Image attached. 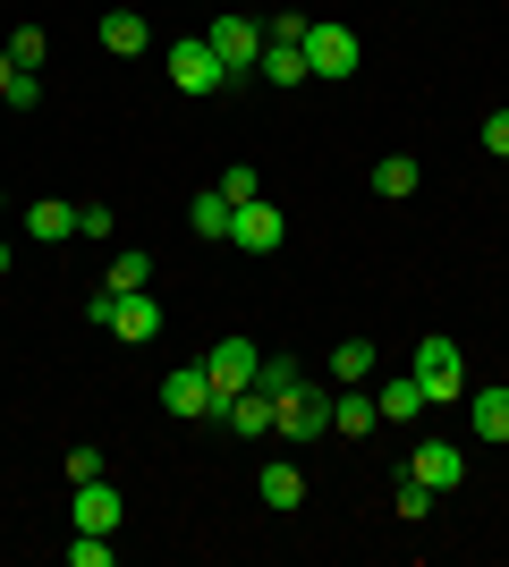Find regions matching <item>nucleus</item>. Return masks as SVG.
<instances>
[{
  "label": "nucleus",
  "mask_w": 509,
  "mask_h": 567,
  "mask_svg": "<svg viewBox=\"0 0 509 567\" xmlns=\"http://www.w3.org/2000/svg\"><path fill=\"white\" fill-rule=\"evenodd\" d=\"M162 406L179 415V424H195V415H221V390H213L204 364H179V373L162 381Z\"/></svg>",
  "instance_id": "obj_7"
},
{
  "label": "nucleus",
  "mask_w": 509,
  "mask_h": 567,
  "mask_svg": "<svg viewBox=\"0 0 509 567\" xmlns=\"http://www.w3.org/2000/svg\"><path fill=\"white\" fill-rule=\"evenodd\" d=\"M26 237H43V246H60V237H77V204H26Z\"/></svg>",
  "instance_id": "obj_20"
},
{
  "label": "nucleus",
  "mask_w": 509,
  "mask_h": 567,
  "mask_svg": "<svg viewBox=\"0 0 509 567\" xmlns=\"http://www.w3.org/2000/svg\"><path fill=\"white\" fill-rule=\"evenodd\" d=\"M255 499H264L272 517H289L297 499H306V474H297L289 457H272V466H255Z\"/></svg>",
  "instance_id": "obj_14"
},
{
  "label": "nucleus",
  "mask_w": 509,
  "mask_h": 567,
  "mask_svg": "<svg viewBox=\"0 0 509 567\" xmlns=\"http://www.w3.org/2000/svg\"><path fill=\"white\" fill-rule=\"evenodd\" d=\"M69 517H77V534H120V492L111 483H69Z\"/></svg>",
  "instance_id": "obj_10"
},
{
  "label": "nucleus",
  "mask_w": 509,
  "mask_h": 567,
  "mask_svg": "<svg viewBox=\"0 0 509 567\" xmlns=\"http://www.w3.org/2000/svg\"><path fill=\"white\" fill-rule=\"evenodd\" d=\"M69 567H111V534H77V543H69Z\"/></svg>",
  "instance_id": "obj_28"
},
{
  "label": "nucleus",
  "mask_w": 509,
  "mask_h": 567,
  "mask_svg": "<svg viewBox=\"0 0 509 567\" xmlns=\"http://www.w3.org/2000/svg\"><path fill=\"white\" fill-rule=\"evenodd\" d=\"M187 229L230 246V195H221V187H213V195H195V204H187Z\"/></svg>",
  "instance_id": "obj_22"
},
{
  "label": "nucleus",
  "mask_w": 509,
  "mask_h": 567,
  "mask_svg": "<svg viewBox=\"0 0 509 567\" xmlns=\"http://www.w3.org/2000/svg\"><path fill=\"white\" fill-rule=\"evenodd\" d=\"M221 424L238 432V441H264V432L281 424V399H264V390H238V399L221 406Z\"/></svg>",
  "instance_id": "obj_13"
},
{
  "label": "nucleus",
  "mask_w": 509,
  "mask_h": 567,
  "mask_svg": "<svg viewBox=\"0 0 509 567\" xmlns=\"http://www.w3.org/2000/svg\"><path fill=\"white\" fill-rule=\"evenodd\" d=\"M297 381H306V364H297V355H264V364H255V390H264V399H289Z\"/></svg>",
  "instance_id": "obj_23"
},
{
  "label": "nucleus",
  "mask_w": 509,
  "mask_h": 567,
  "mask_svg": "<svg viewBox=\"0 0 509 567\" xmlns=\"http://www.w3.org/2000/svg\"><path fill=\"white\" fill-rule=\"evenodd\" d=\"M416 187H425V169H416V153H383V162H374V195H383V204H408Z\"/></svg>",
  "instance_id": "obj_17"
},
{
  "label": "nucleus",
  "mask_w": 509,
  "mask_h": 567,
  "mask_svg": "<svg viewBox=\"0 0 509 567\" xmlns=\"http://www.w3.org/2000/svg\"><path fill=\"white\" fill-rule=\"evenodd\" d=\"M272 432H289V441H323V432H332V399H323L315 381H297L289 399H281V424Z\"/></svg>",
  "instance_id": "obj_9"
},
{
  "label": "nucleus",
  "mask_w": 509,
  "mask_h": 567,
  "mask_svg": "<svg viewBox=\"0 0 509 567\" xmlns=\"http://www.w3.org/2000/svg\"><path fill=\"white\" fill-rule=\"evenodd\" d=\"M297 51H306V76H323V85H339V76H357V69H365L357 25H339V18H315Z\"/></svg>",
  "instance_id": "obj_1"
},
{
  "label": "nucleus",
  "mask_w": 509,
  "mask_h": 567,
  "mask_svg": "<svg viewBox=\"0 0 509 567\" xmlns=\"http://www.w3.org/2000/svg\"><path fill=\"white\" fill-rule=\"evenodd\" d=\"M408 474L425 483V492H459L467 457H459V441H416V450H408Z\"/></svg>",
  "instance_id": "obj_11"
},
{
  "label": "nucleus",
  "mask_w": 509,
  "mask_h": 567,
  "mask_svg": "<svg viewBox=\"0 0 509 567\" xmlns=\"http://www.w3.org/2000/svg\"><path fill=\"white\" fill-rule=\"evenodd\" d=\"M374 424H383V406H374V390H357V381H339V390H332V432H339V441H365Z\"/></svg>",
  "instance_id": "obj_12"
},
{
  "label": "nucleus",
  "mask_w": 509,
  "mask_h": 567,
  "mask_svg": "<svg viewBox=\"0 0 509 567\" xmlns=\"http://www.w3.org/2000/svg\"><path fill=\"white\" fill-rule=\"evenodd\" d=\"M170 85H179L187 102H204V94L230 85V69H221V51L204 43V34H187V43H170Z\"/></svg>",
  "instance_id": "obj_4"
},
{
  "label": "nucleus",
  "mask_w": 509,
  "mask_h": 567,
  "mask_svg": "<svg viewBox=\"0 0 509 567\" xmlns=\"http://www.w3.org/2000/svg\"><path fill=\"white\" fill-rule=\"evenodd\" d=\"M102 474V450H69V483H94Z\"/></svg>",
  "instance_id": "obj_32"
},
{
  "label": "nucleus",
  "mask_w": 509,
  "mask_h": 567,
  "mask_svg": "<svg viewBox=\"0 0 509 567\" xmlns=\"http://www.w3.org/2000/svg\"><path fill=\"white\" fill-rule=\"evenodd\" d=\"M204 43L221 51V69H230V76H255V69H264V25L246 18V9H221V18L204 25Z\"/></svg>",
  "instance_id": "obj_3"
},
{
  "label": "nucleus",
  "mask_w": 509,
  "mask_h": 567,
  "mask_svg": "<svg viewBox=\"0 0 509 567\" xmlns=\"http://www.w3.org/2000/svg\"><path fill=\"white\" fill-rule=\"evenodd\" d=\"M255 76L289 94V85H306V51H297V43H264V69H255Z\"/></svg>",
  "instance_id": "obj_21"
},
{
  "label": "nucleus",
  "mask_w": 509,
  "mask_h": 567,
  "mask_svg": "<svg viewBox=\"0 0 509 567\" xmlns=\"http://www.w3.org/2000/svg\"><path fill=\"white\" fill-rule=\"evenodd\" d=\"M77 237H111V204H77Z\"/></svg>",
  "instance_id": "obj_30"
},
{
  "label": "nucleus",
  "mask_w": 509,
  "mask_h": 567,
  "mask_svg": "<svg viewBox=\"0 0 509 567\" xmlns=\"http://www.w3.org/2000/svg\"><path fill=\"white\" fill-rule=\"evenodd\" d=\"M485 153H501V162H509V102L485 118Z\"/></svg>",
  "instance_id": "obj_31"
},
{
  "label": "nucleus",
  "mask_w": 509,
  "mask_h": 567,
  "mask_svg": "<svg viewBox=\"0 0 509 567\" xmlns=\"http://www.w3.org/2000/svg\"><path fill=\"white\" fill-rule=\"evenodd\" d=\"M0 271H9V246H0Z\"/></svg>",
  "instance_id": "obj_34"
},
{
  "label": "nucleus",
  "mask_w": 509,
  "mask_h": 567,
  "mask_svg": "<svg viewBox=\"0 0 509 567\" xmlns=\"http://www.w3.org/2000/svg\"><path fill=\"white\" fill-rule=\"evenodd\" d=\"M255 364H264V355H255V339H213V348H204V373H213L221 406L238 399V390H255Z\"/></svg>",
  "instance_id": "obj_5"
},
{
  "label": "nucleus",
  "mask_w": 509,
  "mask_h": 567,
  "mask_svg": "<svg viewBox=\"0 0 509 567\" xmlns=\"http://www.w3.org/2000/svg\"><path fill=\"white\" fill-rule=\"evenodd\" d=\"M0 102H9V111H34V102H43V76H34V69H18V76H9V94H0Z\"/></svg>",
  "instance_id": "obj_29"
},
{
  "label": "nucleus",
  "mask_w": 509,
  "mask_h": 567,
  "mask_svg": "<svg viewBox=\"0 0 509 567\" xmlns=\"http://www.w3.org/2000/svg\"><path fill=\"white\" fill-rule=\"evenodd\" d=\"M434 499H441V492H425L416 474H399V492H390V508H399V525H425V517H434Z\"/></svg>",
  "instance_id": "obj_24"
},
{
  "label": "nucleus",
  "mask_w": 509,
  "mask_h": 567,
  "mask_svg": "<svg viewBox=\"0 0 509 567\" xmlns=\"http://www.w3.org/2000/svg\"><path fill=\"white\" fill-rule=\"evenodd\" d=\"M221 195H230V204H255V195H264V187H255V162H230V169H221Z\"/></svg>",
  "instance_id": "obj_27"
},
{
  "label": "nucleus",
  "mask_w": 509,
  "mask_h": 567,
  "mask_svg": "<svg viewBox=\"0 0 509 567\" xmlns=\"http://www.w3.org/2000/svg\"><path fill=\"white\" fill-rule=\"evenodd\" d=\"M0 213H9V195H0Z\"/></svg>",
  "instance_id": "obj_35"
},
{
  "label": "nucleus",
  "mask_w": 509,
  "mask_h": 567,
  "mask_svg": "<svg viewBox=\"0 0 509 567\" xmlns=\"http://www.w3.org/2000/svg\"><path fill=\"white\" fill-rule=\"evenodd\" d=\"M467 424H476V441H509V381L501 390H467Z\"/></svg>",
  "instance_id": "obj_19"
},
{
  "label": "nucleus",
  "mask_w": 509,
  "mask_h": 567,
  "mask_svg": "<svg viewBox=\"0 0 509 567\" xmlns=\"http://www.w3.org/2000/svg\"><path fill=\"white\" fill-rule=\"evenodd\" d=\"M374 406H383V424H416V415H425V381H416V373H390L383 390H374Z\"/></svg>",
  "instance_id": "obj_16"
},
{
  "label": "nucleus",
  "mask_w": 509,
  "mask_h": 567,
  "mask_svg": "<svg viewBox=\"0 0 509 567\" xmlns=\"http://www.w3.org/2000/svg\"><path fill=\"white\" fill-rule=\"evenodd\" d=\"M102 331L120 339V348H145V339H162V306H153V288H136V297H111V322Z\"/></svg>",
  "instance_id": "obj_8"
},
{
  "label": "nucleus",
  "mask_w": 509,
  "mask_h": 567,
  "mask_svg": "<svg viewBox=\"0 0 509 567\" xmlns=\"http://www.w3.org/2000/svg\"><path fill=\"white\" fill-rule=\"evenodd\" d=\"M281 237H289L281 204H264V195H255V204H230V246H238V255H272Z\"/></svg>",
  "instance_id": "obj_6"
},
{
  "label": "nucleus",
  "mask_w": 509,
  "mask_h": 567,
  "mask_svg": "<svg viewBox=\"0 0 509 567\" xmlns=\"http://www.w3.org/2000/svg\"><path fill=\"white\" fill-rule=\"evenodd\" d=\"M9 76H18V60H9V51H0V94H9Z\"/></svg>",
  "instance_id": "obj_33"
},
{
  "label": "nucleus",
  "mask_w": 509,
  "mask_h": 567,
  "mask_svg": "<svg viewBox=\"0 0 509 567\" xmlns=\"http://www.w3.org/2000/svg\"><path fill=\"white\" fill-rule=\"evenodd\" d=\"M332 381H374V348H365V339H339L332 348Z\"/></svg>",
  "instance_id": "obj_25"
},
{
  "label": "nucleus",
  "mask_w": 509,
  "mask_h": 567,
  "mask_svg": "<svg viewBox=\"0 0 509 567\" xmlns=\"http://www.w3.org/2000/svg\"><path fill=\"white\" fill-rule=\"evenodd\" d=\"M416 381H425V406H467V364H459V339H416Z\"/></svg>",
  "instance_id": "obj_2"
},
{
  "label": "nucleus",
  "mask_w": 509,
  "mask_h": 567,
  "mask_svg": "<svg viewBox=\"0 0 509 567\" xmlns=\"http://www.w3.org/2000/svg\"><path fill=\"white\" fill-rule=\"evenodd\" d=\"M0 51H9V60H18V69H43V60H51V43H43V25H18V34H9V43H0Z\"/></svg>",
  "instance_id": "obj_26"
},
{
  "label": "nucleus",
  "mask_w": 509,
  "mask_h": 567,
  "mask_svg": "<svg viewBox=\"0 0 509 567\" xmlns=\"http://www.w3.org/2000/svg\"><path fill=\"white\" fill-rule=\"evenodd\" d=\"M102 288H111V297H136V288H153V255H145V246H120V255L102 262Z\"/></svg>",
  "instance_id": "obj_18"
},
{
  "label": "nucleus",
  "mask_w": 509,
  "mask_h": 567,
  "mask_svg": "<svg viewBox=\"0 0 509 567\" xmlns=\"http://www.w3.org/2000/svg\"><path fill=\"white\" fill-rule=\"evenodd\" d=\"M102 51H111V60H145V51H153V25L136 18V9H111V18H102Z\"/></svg>",
  "instance_id": "obj_15"
}]
</instances>
